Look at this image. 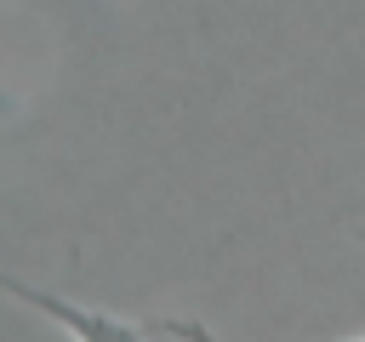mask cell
<instances>
[{
	"label": "cell",
	"mask_w": 365,
	"mask_h": 342,
	"mask_svg": "<svg viewBox=\"0 0 365 342\" xmlns=\"http://www.w3.org/2000/svg\"><path fill=\"white\" fill-rule=\"evenodd\" d=\"M11 302L34 308L40 319H51L68 342H217L205 325L194 319H120V314H103V308H80L68 296H51V291H34L23 279H0Z\"/></svg>",
	"instance_id": "1"
}]
</instances>
